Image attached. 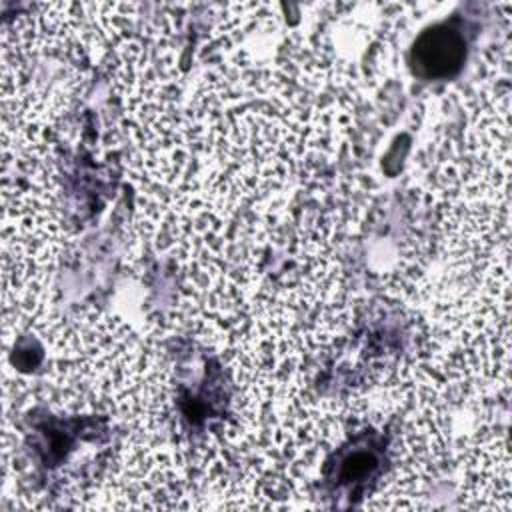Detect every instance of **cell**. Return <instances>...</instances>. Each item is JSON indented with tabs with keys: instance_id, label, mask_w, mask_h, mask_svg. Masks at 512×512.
<instances>
[{
	"instance_id": "obj_1",
	"label": "cell",
	"mask_w": 512,
	"mask_h": 512,
	"mask_svg": "<svg viewBox=\"0 0 512 512\" xmlns=\"http://www.w3.org/2000/svg\"><path fill=\"white\" fill-rule=\"evenodd\" d=\"M466 54V40L448 22L424 30L412 48V68L422 78H446L454 74Z\"/></svg>"
}]
</instances>
